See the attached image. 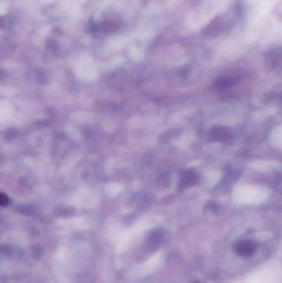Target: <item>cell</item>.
I'll return each instance as SVG.
<instances>
[{
    "instance_id": "cell-2",
    "label": "cell",
    "mask_w": 282,
    "mask_h": 283,
    "mask_svg": "<svg viewBox=\"0 0 282 283\" xmlns=\"http://www.w3.org/2000/svg\"><path fill=\"white\" fill-rule=\"evenodd\" d=\"M200 175L198 174L195 171H185V173L181 175L180 187L187 188L193 186L195 184L198 183V181H200Z\"/></svg>"
},
{
    "instance_id": "cell-6",
    "label": "cell",
    "mask_w": 282,
    "mask_h": 283,
    "mask_svg": "<svg viewBox=\"0 0 282 283\" xmlns=\"http://www.w3.org/2000/svg\"><path fill=\"white\" fill-rule=\"evenodd\" d=\"M9 197L5 194L0 192V206H5L9 204Z\"/></svg>"
},
{
    "instance_id": "cell-5",
    "label": "cell",
    "mask_w": 282,
    "mask_h": 283,
    "mask_svg": "<svg viewBox=\"0 0 282 283\" xmlns=\"http://www.w3.org/2000/svg\"><path fill=\"white\" fill-rule=\"evenodd\" d=\"M234 84V81L229 77H220L214 82V88L218 89H227L231 87Z\"/></svg>"
},
{
    "instance_id": "cell-7",
    "label": "cell",
    "mask_w": 282,
    "mask_h": 283,
    "mask_svg": "<svg viewBox=\"0 0 282 283\" xmlns=\"http://www.w3.org/2000/svg\"><path fill=\"white\" fill-rule=\"evenodd\" d=\"M6 7L3 5L2 3H0V15H4L6 13Z\"/></svg>"
},
{
    "instance_id": "cell-8",
    "label": "cell",
    "mask_w": 282,
    "mask_h": 283,
    "mask_svg": "<svg viewBox=\"0 0 282 283\" xmlns=\"http://www.w3.org/2000/svg\"><path fill=\"white\" fill-rule=\"evenodd\" d=\"M195 283H197V282H195Z\"/></svg>"
},
{
    "instance_id": "cell-1",
    "label": "cell",
    "mask_w": 282,
    "mask_h": 283,
    "mask_svg": "<svg viewBox=\"0 0 282 283\" xmlns=\"http://www.w3.org/2000/svg\"><path fill=\"white\" fill-rule=\"evenodd\" d=\"M257 250V244L252 240L241 241L234 247V251L241 257H249Z\"/></svg>"
},
{
    "instance_id": "cell-3",
    "label": "cell",
    "mask_w": 282,
    "mask_h": 283,
    "mask_svg": "<svg viewBox=\"0 0 282 283\" xmlns=\"http://www.w3.org/2000/svg\"><path fill=\"white\" fill-rule=\"evenodd\" d=\"M211 137L214 140L219 141L220 143H226L231 140L233 138V133L229 128H224L222 126H217L214 127L211 132Z\"/></svg>"
},
{
    "instance_id": "cell-4",
    "label": "cell",
    "mask_w": 282,
    "mask_h": 283,
    "mask_svg": "<svg viewBox=\"0 0 282 283\" xmlns=\"http://www.w3.org/2000/svg\"><path fill=\"white\" fill-rule=\"evenodd\" d=\"M164 239L163 230H153L151 234H149L148 239H147V243L150 247L153 249H156L162 243Z\"/></svg>"
}]
</instances>
